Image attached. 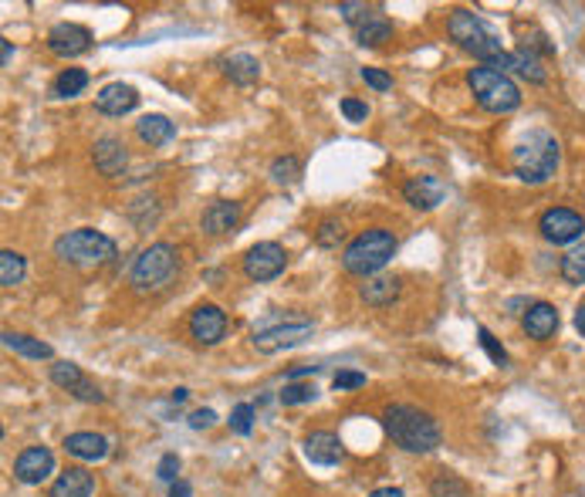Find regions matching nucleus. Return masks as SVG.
<instances>
[{
  "label": "nucleus",
  "mask_w": 585,
  "mask_h": 497,
  "mask_svg": "<svg viewBox=\"0 0 585 497\" xmlns=\"http://www.w3.org/2000/svg\"><path fill=\"white\" fill-rule=\"evenodd\" d=\"M382 426L386 434L393 436V444L407 454H433L444 434H440V423L433 420L430 413H423L417 406H407V403H396V406H386L382 413Z\"/></svg>",
  "instance_id": "nucleus-1"
},
{
  "label": "nucleus",
  "mask_w": 585,
  "mask_h": 497,
  "mask_svg": "<svg viewBox=\"0 0 585 497\" xmlns=\"http://www.w3.org/2000/svg\"><path fill=\"white\" fill-rule=\"evenodd\" d=\"M396 247H399V241H396L393 230H386V227L362 230V234H356L352 241L345 244L342 268L349 271V274H356V278H376V274L393 261Z\"/></svg>",
  "instance_id": "nucleus-2"
},
{
  "label": "nucleus",
  "mask_w": 585,
  "mask_h": 497,
  "mask_svg": "<svg viewBox=\"0 0 585 497\" xmlns=\"http://www.w3.org/2000/svg\"><path fill=\"white\" fill-rule=\"evenodd\" d=\"M446 31H450V38L457 41L464 52H471L481 64H487V68H501V72L508 68L511 52H504V48H501L497 34L484 24L477 14L454 11V14H450V21H446Z\"/></svg>",
  "instance_id": "nucleus-3"
},
{
  "label": "nucleus",
  "mask_w": 585,
  "mask_h": 497,
  "mask_svg": "<svg viewBox=\"0 0 585 497\" xmlns=\"http://www.w3.org/2000/svg\"><path fill=\"white\" fill-rule=\"evenodd\" d=\"M561 163V149L555 136L545 129H532L518 146H514V177L522 183L542 186L555 177V169Z\"/></svg>",
  "instance_id": "nucleus-4"
},
{
  "label": "nucleus",
  "mask_w": 585,
  "mask_h": 497,
  "mask_svg": "<svg viewBox=\"0 0 585 497\" xmlns=\"http://www.w3.org/2000/svg\"><path fill=\"white\" fill-rule=\"evenodd\" d=\"M115 241L109 234L95 227H78V230H68L62 234L58 241H54V257H62L64 264H72V268H105V264H112L115 257Z\"/></svg>",
  "instance_id": "nucleus-5"
},
{
  "label": "nucleus",
  "mask_w": 585,
  "mask_h": 497,
  "mask_svg": "<svg viewBox=\"0 0 585 497\" xmlns=\"http://www.w3.org/2000/svg\"><path fill=\"white\" fill-rule=\"evenodd\" d=\"M179 274V254L173 244L156 241L149 244L146 251H139V257L132 261V271H129V284L139 294H153L163 292L173 284V278Z\"/></svg>",
  "instance_id": "nucleus-6"
},
{
  "label": "nucleus",
  "mask_w": 585,
  "mask_h": 497,
  "mask_svg": "<svg viewBox=\"0 0 585 497\" xmlns=\"http://www.w3.org/2000/svg\"><path fill=\"white\" fill-rule=\"evenodd\" d=\"M467 85H471L474 99H477V105H481L484 112L508 115L522 105V89L504 72H497V68H487V64L471 68Z\"/></svg>",
  "instance_id": "nucleus-7"
},
{
  "label": "nucleus",
  "mask_w": 585,
  "mask_h": 497,
  "mask_svg": "<svg viewBox=\"0 0 585 497\" xmlns=\"http://www.w3.org/2000/svg\"><path fill=\"white\" fill-rule=\"evenodd\" d=\"M288 264V254H284V247L274 241H261L254 244L247 254H244V274L257 284H264V281H274L284 271Z\"/></svg>",
  "instance_id": "nucleus-8"
},
{
  "label": "nucleus",
  "mask_w": 585,
  "mask_h": 497,
  "mask_svg": "<svg viewBox=\"0 0 585 497\" xmlns=\"http://www.w3.org/2000/svg\"><path fill=\"white\" fill-rule=\"evenodd\" d=\"M538 230H542V237H545L548 244L561 247V244H575L579 237H582L585 220H582V214H575V210H569V206H551V210L542 214Z\"/></svg>",
  "instance_id": "nucleus-9"
},
{
  "label": "nucleus",
  "mask_w": 585,
  "mask_h": 497,
  "mask_svg": "<svg viewBox=\"0 0 585 497\" xmlns=\"http://www.w3.org/2000/svg\"><path fill=\"white\" fill-rule=\"evenodd\" d=\"M315 335V325L312 321H294V325H271V329L254 331V349L257 352H281V349H294L305 339Z\"/></svg>",
  "instance_id": "nucleus-10"
},
{
  "label": "nucleus",
  "mask_w": 585,
  "mask_h": 497,
  "mask_svg": "<svg viewBox=\"0 0 585 497\" xmlns=\"http://www.w3.org/2000/svg\"><path fill=\"white\" fill-rule=\"evenodd\" d=\"M52 471H54V454L48 446H27V450H21L17 460H14V477L27 487L44 484V481L52 477Z\"/></svg>",
  "instance_id": "nucleus-11"
},
{
  "label": "nucleus",
  "mask_w": 585,
  "mask_h": 497,
  "mask_svg": "<svg viewBox=\"0 0 585 497\" xmlns=\"http://www.w3.org/2000/svg\"><path fill=\"white\" fill-rule=\"evenodd\" d=\"M190 335L200 345H216V342H220V339L227 335V315H224V308L210 305V301H204V305L193 308Z\"/></svg>",
  "instance_id": "nucleus-12"
},
{
  "label": "nucleus",
  "mask_w": 585,
  "mask_h": 497,
  "mask_svg": "<svg viewBox=\"0 0 585 497\" xmlns=\"http://www.w3.org/2000/svg\"><path fill=\"white\" fill-rule=\"evenodd\" d=\"M48 48L58 58H78V54H85L91 48V31L82 24H72V21L54 24L48 31Z\"/></svg>",
  "instance_id": "nucleus-13"
},
{
  "label": "nucleus",
  "mask_w": 585,
  "mask_h": 497,
  "mask_svg": "<svg viewBox=\"0 0 585 497\" xmlns=\"http://www.w3.org/2000/svg\"><path fill=\"white\" fill-rule=\"evenodd\" d=\"M136 105H139V91L132 89V85H126V81H112V85H105V89L95 95V109L102 115H112V119L129 115Z\"/></svg>",
  "instance_id": "nucleus-14"
},
{
  "label": "nucleus",
  "mask_w": 585,
  "mask_h": 497,
  "mask_svg": "<svg viewBox=\"0 0 585 497\" xmlns=\"http://www.w3.org/2000/svg\"><path fill=\"white\" fill-rule=\"evenodd\" d=\"M522 329L528 339H534V342H548V339L559 331V311H555V305H548V301H534V305H528V311H524V319H522Z\"/></svg>",
  "instance_id": "nucleus-15"
},
{
  "label": "nucleus",
  "mask_w": 585,
  "mask_h": 497,
  "mask_svg": "<svg viewBox=\"0 0 585 497\" xmlns=\"http://www.w3.org/2000/svg\"><path fill=\"white\" fill-rule=\"evenodd\" d=\"M91 159H95V169L102 177H119L129 166L126 142L115 139V136H102V139L95 142V149H91Z\"/></svg>",
  "instance_id": "nucleus-16"
},
{
  "label": "nucleus",
  "mask_w": 585,
  "mask_h": 497,
  "mask_svg": "<svg viewBox=\"0 0 585 497\" xmlns=\"http://www.w3.org/2000/svg\"><path fill=\"white\" fill-rule=\"evenodd\" d=\"M241 224V204L237 200H216L204 210V217H200V227L204 234L210 237H220V234H230V230Z\"/></svg>",
  "instance_id": "nucleus-17"
},
{
  "label": "nucleus",
  "mask_w": 585,
  "mask_h": 497,
  "mask_svg": "<svg viewBox=\"0 0 585 497\" xmlns=\"http://www.w3.org/2000/svg\"><path fill=\"white\" fill-rule=\"evenodd\" d=\"M62 446L68 457H78V460H85V464H95V460L109 457V440H105L102 434H91V430L68 434Z\"/></svg>",
  "instance_id": "nucleus-18"
},
{
  "label": "nucleus",
  "mask_w": 585,
  "mask_h": 497,
  "mask_svg": "<svg viewBox=\"0 0 585 497\" xmlns=\"http://www.w3.org/2000/svg\"><path fill=\"white\" fill-rule=\"evenodd\" d=\"M403 196H407V204L417 206V210H433V206L444 204L446 186L436 177H413L407 186H403Z\"/></svg>",
  "instance_id": "nucleus-19"
},
{
  "label": "nucleus",
  "mask_w": 585,
  "mask_h": 497,
  "mask_svg": "<svg viewBox=\"0 0 585 497\" xmlns=\"http://www.w3.org/2000/svg\"><path fill=\"white\" fill-rule=\"evenodd\" d=\"M305 457L312 464H319V467H331V464H339L342 460V440L329 430H315V434L305 436Z\"/></svg>",
  "instance_id": "nucleus-20"
},
{
  "label": "nucleus",
  "mask_w": 585,
  "mask_h": 497,
  "mask_svg": "<svg viewBox=\"0 0 585 497\" xmlns=\"http://www.w3.org/2000/svg\"><path fill=\"white\" fill-rule=\"evenodd\" d=\"M91 491H95V477L85 467H64L48 497H91Z\"/></svg>",
  "instance_id": "nucleus-21"
},
{
  "label": "nucleus",
  "mask_w": 585,
  "mask_h": 497,
  "mask_svg": "<svg viewBox=\"0 0 585 497\" xmlns=\"http://www.w3.org/2000/svg\"><path fill=\"white\" fill-rule=\"evenodd\" d=\"M356 41L362 48H382L386 41H393V21L379 11H369L356 24Z\"/></svg>",
  "instance_id": "nucleus-22"
},
{
  "label": "nucleus",
  "mask_w": 585,
  "mask_h": 497,
  "mask_svg": "<svg viewBox=\"0 0 585 497\" xmlns=\"http://www.w3.org/2000/svg\"><path fill=\"white\" fill-rule=\"evenodd\" d=\"M136 136H139L142 146L159 149V146L177 139V122H169L166 115H142L139 122H136Z\"/></svg>",
  "instance_id": "nucleus-23"
},
{
  "label": "nucleus",
  "mask_w": 585,
  "mask_h": 497,
  "mask_svg": "<svg viewBox=\"0 0 585 497\" xmlns=\"http://www.w3.org/2000/svg\"><path fill=\"white\" fill-rule=\"evenodd\" d=\"M399 284L403 281L393 278V274H376V278H366V284H362V301L372 308H386L393 305L396 298H399Z\"/></svg>",
  "instance_id": "nucleus-24"
},
{
  "label": "nucleus",
  "mask_w": 585,
  "mask_h": 497,
  "mask_svg": "<svg viewBox=\"0 0 585 497\" xmlns=\"http://www.w3.org/2000/svg\"><path fill=\"white\" fill-rule=\"evenodd\" d=\"M4 339V349H11L14 356H24V358H54V349L48 342H41V339H34V335H24V331H4L0 335Z\"/></svg>",
  "instance_id": "nucleus-25"
},
{
  "label": "nucleus",
  "mask_w": 585,
  "mask_h": 497,
  "mask_svg": "<svg viewBox=\"0 0 585 497\" xmlns=\"http://www.w3.org/2000/svg\"><path fill=\"white\" fill-rule=\"evenodd\" d=\"M224 75L234 81V85H254L257 78H261V62H257L254 54H230L227 62H224Z\"/></svg>",
  "instance_id": "nucleus-26"
},
{
  "label": "nucleus",
  "mask_w": 585,
  "mask_h": 497,
  "mask_svg": "<svg viewBox=\"0 0 585 497\" xmlns=\"http://www.w3.org/2000/svg\"><path fill=\"white\" fill-rule=\"evenodd\" d=\"M508 68L514 72V75H522V78H528L532 85H545V68H542V62L534 58V52H528V48H514L511 52V62H508Z\"/></svg>",
  "instance_id": "nucleus-27"
},
{
  "label": "nucleus",
  "mask_w": 585,
  "mask_h": 497,
  "mask_svg": "<svg viewBox=\"0 0 585 497\" xmlns=\"http://www.w3.org/2000/svg\"><path fill=\"white\" fill-rule=\"evenodd\" d=\"M89 89V72L85 68H64L62 75L54 78V95L58 99H75Z\"/></svg>",
  "instance_id": "nucleus-28"
},
{
  "label": "nucleus",
  "mask_w": 585,
  "mask_h": 497,
  "mask_svg": "<svg viewBox=\"0 0 585 497\" xmlns=\"http://www.w3.org/2000/svg\"><path fill=\"white\" fill-rule=\"evenodd\" d=\"M430 494L433 497H471V487H467V481L457 477V473L440 471V473H433Z\"/></svg>",
  "instance_id": "nucleus-29"
},
{
  "label": "nucleus",
  "mask_w": 585,
  "mask_h": 497,
  "mask_svg": "<svg viewBox=\"0 0 585 497\" xmlns=\"http://www.w3.org/2000/svg\"><path fill=\"white\" fill-rule=\"evenodd\" d=\"M24 271H27V261L17 251H0V284L4 288H14L24 281Z\"/></svg>",
  "instance_id": "nucleus-30"
},
{
  "label": "nucleus",
  "mask_w": 585,
  "mask_h": 497,
  "mask_svg": "<svg viewBox=\"0 0 585 497\" xmlns=\"http://www.w3.org/2000/svg\"><path fill=\"white\" fill-rule=\"evenodd\" d=\"M561 278L569 284H585V241L575 244L569 254L561 257Z\"/></svg>",
  "instance_id": "nucleus-31"
},
{
  "label": "nucleus",
  "mask_w": 585,
  "mask_h": 497,
  "mask_svg": "<svg viewBox=\"0 0 585 497\" xmlns=\"http://www.w3.org/2000/svg\"><path fill=\"white\" fill-rule=\"evenodd\" d=\"M52 383L62 386L64 393H75L78 386L85 383V372L78 369L75 362H64V358H62V362H54V366H52Z\"/></svg>",
  "instance_id": "nucleus-32"
},
{
  "label": "nucleus",
  "mask_w": 585,
  "mask_h": 497,
  "mask_svg": "<svg viewBox=\"0 0 585 497\" xmlns=\"http://www.w3.org/2000/svg\"><path fill=\"white\" fill-rule=\"evenodd\" d=\"M345 241V224L339 217H325L319 224V230H315V244L319 247H325V251H331V247H339V244Z\"/></svg>",
  "instance_id": "nucleus-33"
},
{
  "label": "nucleus",
  "mask_w": 585,
  "mask_h": 497,
  "mask_svg": "<svg viewBox=\"0 0 585 497\" xmlns=\"http://www.w3.org/2000/svg\"><path fill=\"white\" fill-rule=\"evenodd\" d=\"M315 396H319V386L315 383H284L278 399L284 406H305V403H312Z\"/></svg>",
  "instance_id": "nucleus-34"
},
{
  "label": "nucleus",
  "mask_w": 585,
  "mask_h": 497,
  "mask_svg": "<svg viewBox=\"0 0 585 497\" xmlns=\"http://www.w3.org/2000/svg\"><path fill=\"white\" fill-rule=\"evenodd\" d=\"M298 177H302L298 156H278V159L271 163V179H274V183H294Z\"/></svg>",
  "instance_id": "nucleus-35"
},
{
  "label": "nucleus",
  "mask_w": 585,
  "mask_h": 497,
  "mask_svg": "<svg viewBox=\"0 0 585 497\" xmlns=\"http://www.w3.org/2000/svg\"><path fill=\"white\" fill-rule=\"evenodd\" d=\"M230 430L241 436H247L254 430V406L251 403H237L234 406V413H230Z\"/></svg>",
  "instance_id": "nucleus-36"
},
{
  "label": "nucleus",
  "mask_w": 585,
  "mask_h": 497,
  "mask_svg": "<svg viewBox=\"0 0 585 497\" xmlns=\"http://www.w3.org/2000/svg\"><path fill=\"white\" fill-rule=\"evenodd\" d=\"M477 339H481L484 352H487V356H491V362H494V366H501V369H504V366H508V352H504V345L497 342L494 335H491V331L484 329V325H477Z\"/></svg>",
  "instance_id": "nucleus-37"
},
{
  "label": "nucleus",
  "mask_w": 585,
  "mask_h": 497,
  "mask_svg": "<svg viewBox=\"0 0 585 497\" xmlns=\"http://www.w3.org/2000/svg\"><path fill=\"white\" fill-rule=\"evenodd\" d=\"M331 386L342 393V389H362L366 386V372H352V369H342L331 376Z\"/></svg>",
  "instance_id": "nucleus-38"
},
{
  "label": "nucleus",
  "mask_w": 585,
  "mask_h": 497,
  "mask_svg": "<svg viewBox=\"0 0 585 497\" xmlns=\"http://www.w3.org/2000/svg\"><path fill=\"white\" fill-rule=\"evenodd\" d=\"M359 75H362V81H366L369 89H376V91H389V89H393V78L386 75V72H379V68H362Z\"/></svg>",
  "instance_id": "nucleus-39"
},
{
  "label": "nucleus",
  "mask_w": 585,
  "mask_h": 497,
  "mask_svg": "<svg viewBox=\"0 0 585 497\" xmlns=\"http://www.w3.org/2000/svg\"><path fill=\"white\" fill-rule=\"evenodd\" d=\"M156 473H159V481H169V484H177L179 477V457L177 454H163V460H159V467H156Z\"/></svg>",
  "instance_id": "nucleus-40"
},
{
  "label": "nucleus",
  "mask_w": 585,
  "mask_h": 497,
  "mask_svg": "<svg viewBox=\"0 0 585 497\" xmlns=\"http://www.w3.org/2000/svg\"><path fill=\"white\" fill-rule=\"evenodd\" d=\"M342 115L349 122H366L369 119V105L359 102V99H342Z\"/></svg>",
  "instance_id": "nucleus-41"
},
{
  "label": "nucleus",
  "mask_w": 585,
  "mask_h": 497,
  "mask_svg": "<svg viewBox=\"0 0 585 497\" xmlns=\"http://www.w3.org/2000/svg\"><path fill=\"white\" fill-rule=\"evenodd\" d=\"M72 396H75V399H82V403H105V393H102V389H99L95 383H89V379L78 386V389H75Z\"/></svg>",
  "instance_id": "nucleus-42"
},
{
  "label": "nucleus",
  "mask_w": 585,
  "mask_h": 497,
  "mask_svg": "<svg viewBox=\"0 0 585 497\" xmlns=\"http://www.w3.org/2000/svg\"><path fill=\"white\" fill-rule=\"evenodd\" d=\"M190 426L193 430H210V426H216V413L214 409H193Z\"/></svg>",
  "instance_id": "nucleus-43"
},
{
  "label": "nucleus",
  "mask_w": 585,
  "mask_h": 497,
  "mask_svg": "<svg viewBox=\"0 0 585 497\" xmlns=\"http://www.w3.org/2000/svg\"><path fill=\"white\" fill-rule=\"evenodd\" d=\"M339 14H342L349 24H359V21L369 14V7H366V4H339Z\"/></svg>",
  "instance_id": "nucleus-44"
},
{
  "label": "nucleus",
  "mask_w": 585,
  "mask_h": 497,
  "mask_svg": "<svg viewBox=\"0 0 585 497\" xmlns=\"http://www.w3.org/2000/svg\"><path fill=\"white\" fill-rule=\"evenodd\" d=\"M169 497H193V487L187 481H177V484L169 487Z\"/></svg>",
  "instance_id": "nucleus-45"
},
{
  "label": "nucleus",
  "mask_w": 585,
  "mask_h": 497,
  "mask_svg": "<svg viewBox=\"0 0 585 497\" xmlns=\"http://www.w3.org/2000/svg\"><path fill=\"white\" fill-rule=\"evenodd\" d=\"M369 497H407V494H403L399 487H376Z\"/></svg>",
  "instance_id": "nucleus-46"
},
{
  "label": "nucleus",
  "mask_w": 585,
  "mask_h": 497,
  "mask_svg": "<svg viewBox=\"0 0 585 497\" xmlns=\"http://www.w3.org/2000/svg\"><path fill=\"white\" fill-rule=\"evenodd\" d=\"M308 372H319V366H294V369L288 372V383H294L298 376H308Z\"/></svg>",
  "instance_id": "nucleus-47"
},
{
  "label": "nucleus",
  "mask_w": 585,
  "mask_h": 497,
  "mask_svg": "<svg viewBox=\"0 0 585 497\" xmlns=\"http://www.w3.org/2000/svg\"><path fill=\"white\" fill-rule=\"evenodd\" d=\"M169 399H173V403H187V399H190V389H183V386H179V389L169 393Z\"/></svg>",
  "instance_id": "nucleus-48"
},
{
  "label": "nucleus",
  "mask_w": 585,
  "mask_h": 497,
  "mask_svg": "<svg viewBox=\"0 0 585 497\" xmlns=\"http://www.w3.org/2000/svg\"><path fill=\"white\" fill-rule=\"evenodd\" d=\"M575 329H579V335H585V305H579V311H575Z\"/></svg>",
  "instance_id": "nucleus-49"
},
{
  "label": "nucleus",
  "mask_w": 585,
  "mask_h": 497,
  "mask_svg": "<svg viewBox=\"0 0 585 497\" xmlns=\"http://www.w3.org/2000/svg\"><path fill=\"white\" fill-rule=\"evenodd\" d=\"M0 48H4V64H11V54H14V48H11V41L4 38V41H0Z\"/></svg>",
  "instance_id": "nucleus-50"
}]
</instances>
